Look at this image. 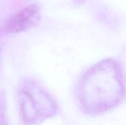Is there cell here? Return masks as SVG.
Here are the masks:
<instances>
[{"instance_id": "7a4b0ae2", "label": "cell", "mask_w": 126, "mask_h": 125, "mask_svg": "<svg viewBox=\"0 0 126 125\" xmlns=\"http://www.w3.org/2000/svg\"><path fill=\"white\" fill-rule=\"evenodd\" d=\"M22 117L27 123H36L52 115L56 110L52 99L40 87L28 83L19 94Z\"/></svg>"}, {"instance_id": "6da1fadb", "label": "cell", "mask_w": 126, "mask_h": 125, "mask_svg": "<svg viewBox=\"0 0 126 125\" xmlns=\"http://www.w3.org/2000/svg\"><path fill=\"white\" fill-rule=\"evenodd\" d=\"M124 80L119 65L105 60L84 74L78 94L82 109L90 113L107 111L116 106L124 96Z\"/></svg>"}, {"instance_id": "3957f363", "label": "cell", "mask_w": 126, "mask_h": 125, "mask_svg": "<svg viewBox=\"0 0 126 125\" xmlns=\"http://www.w3.org/2000/svg\"><path fill=\"white\" fill-rule=\"evenodd\" d=\"M40 8L36 4L25 7L10 17L3 26L4 31L18 33L34 27L40 19Z\"/></svg>"}]
</instances>
